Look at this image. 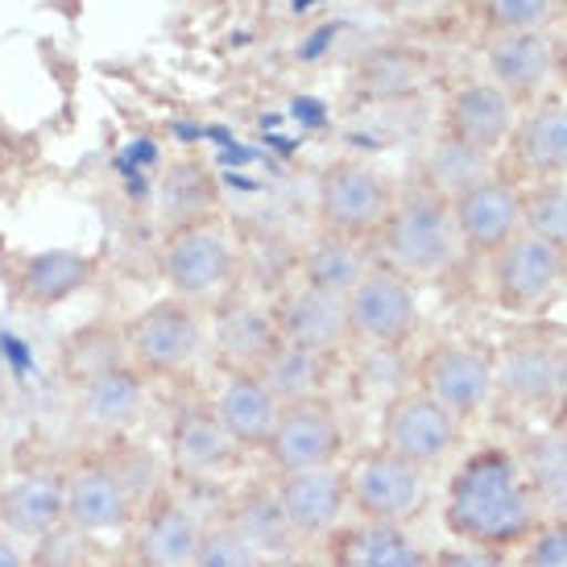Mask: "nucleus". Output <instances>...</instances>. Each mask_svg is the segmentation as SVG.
I'll list each match as a JSON object with an SVG mask.
<instances>
[{
	"mask_svg": "<svg viewBox=\"0 0 567 567\" xmlns=\"http://www.w3.org/2000/svg\"><path fill=\"white\" fill-rule=\"evenodd\" d=\"M66 526L80 538L125 535L142 505L166 485L158 460L128 435L104 440L63 464Z\"/></svg>",
	"mask_w": 567,
	"mask_h": 567,
	"instance_id": "1",
	"label": "nucleus"
},
{
	"mask_svg": "<svg viewBox=\"0 0 567 567\" xmlns=\"http://www.w3.org/2000/svg\"><path fill=\"white\" fill-rule=\"evenodd\" d=\"M443 522L468 547H485V551L509 547L530 535L538 522V502L518 460L502 447L464 460V468L447 485Z\"/></svg>",
	"mask_w": 567,
	"mask_h": 567,
	"instance_id": "2",
	"label": "nucleus"
},
{
	"mask_svg": "<svg viewBox=\"0 0 567 567\" xmlns=\"http://www.w3.org/2000/svg\"><path fill=\"white\" fill-rule=\"evenodd\" d=\"M373 249H378L381 266L398 269L410 282L443 278L468 252L460 240L452 199L431 190L426 183H414L398 195L385 224H381L378 240H373Z\"/></svg>",
	"mask_w": 567,
	"mask_h": 567,
	"instance_id": "3",
	"label": "nucleus"
},
{
	"mask_svg": "<svg viewBox=\"0 0 567 567\" xmlns=\"http://www.w3.org/2000/svg\"><path fill=\"white\" fill-rule=\"evenodd\" d=\"M158 269L174 299L190 307H216L228 295H237L240 240L228 233L220 216L174 228V233H162Z\"/></svg>",
	"mask_w": 567,
	"mask_h": 567,
	"instance_id": "4",
	"label": "nucleus"
},
{
	"mask_svg": "<svg viewBox=\"0 0 567 567\" xmlns=\"http://www.w3.org/2000/svg\"><path fill=\"white\" fill-rule=\"evenodd\" d=\"M121 344H125V361L145 381L178 378L204 357L207 319L199 307L166 295V299L150 302V307H142L137 316L128 319L121 328Z\"/></svg>",
	"mask_w": 567,
	"mask_h": 567,
	"instance_id": "5",
	"label": "nucleus"
},
{
	"mask_svg": "<svg viewBox=\"0 0 567 567\" xmlns=\"http://www.w3.org/2000/svg\"><path fill=\"white\" fill-rule=\"evenodd\" d=\"M394 199V187H390V178L378 166H369L361 158L331 162L316 178L319 233H336V237L373 245Z\"/></svg>",
	"mask_w": 567,
	"mask_h": 567,
	"instance_id": "6",
	"label": "nucleus"
},
{
	"mask_svg": "<svg viewBox=\"0 0 567 567\" xmlns=\"http://www.w3.org/2000/svg\"><path fill=\"white\" fill-rule=\"evenodd\" d=\"M567 278V252L522 228L497 252H488V286L493 302L514 316H530L559 295Z\"/></svg>",
	"mask_w": 567,
	"mask_h": 567,
	"instance_id": "7",
	"label": "nucleus"
},
{
	"mask_svg": "<svg viewBox=\"0 0 567 567\" xmlns=\"http://www.w3.org/2000/svg\"><path fill=\"white\" fill-rule=\"evenodd\" d=\"M344 476L348 505L361 514V522L406 526L426 502V468L385 452L381 443L352 460V468Z\"/></svg>",
	"mask_w": 567,
	"mask_h": 567,
	"instance_id": "8",
	"label": "nucleus"
},
{
	"mask_svg": "<svg viewBox=\"0 0 567 567\" xmlns=\"http://www.w3.org/2000/svg\"><path fill=\"white\" fill-rule=\"evenodd\" d=\"M207 522L199 509L162 485L125 530V567H190Z\"/></svg>",
	"mask_w": 567,
	"mask_h": 567,
	"instance_id": "9",
	"label": "nucleus"
},
{
	"mask_svg": "<svg viewBox=\"0 0 567 567\" xmlns=\"http://www.w3.org/2000/svg\"><path fill=\"white\" fill-rule=\"evenodd\" d=\"M0 530H9L30 551L47 547L66 530L63 464H25L0 476Z\"/></svg>",
	"mask_w": 567,
	"mask_h": 567,
	"instance_id": "10",
	"label": "nucleus"
},
{
	"mask_svg": "<svg viewBox=\"0 0 567 567\" xmlns=\"http://www.w3.org/2000/svg\"><path fill=\"white\" fill-rule=\"evenodd\" d=\"M352 344L364 348H402L419 331V295L414 282L390 266H373L361 286L344 299Z\"/></svg>",
	"mask_w": 567,
	"mask_h": 567,
	"instance_id": "11",
	"label": "nucleus"
},
{
	"mask_svg": "<svg viewBox=\"0 0 567 567\" xmlns=\"http://www.w3.org/2000/svg\"><path fill=\"white\" fill-rule=\"evenodd\" d=\"M166 460L171 473L187 485H207L216 476H228L237 468L245 452H240L233 435L224 431L216 410L207 398H183L171 410V426H166Z\"/></svg>",
	"mask_w": 567,
	"mask_h": 567,
	"instance_id": "12",
	"label": "nucleus"
},
{
	"mask_svg": "<svg viewBox=\"0 0 567 567\" xmlns=\"http://www.w3.org/2000/svg\"><path fill=\"white\" fill-rule=\"evenodd\" d=\"M261 452L274 464V476L328 468L344 452V423L328 398L286 402Z\"/></svg>",
	"mask_w": 567,
	"mask_h": 567,
	"instance_id": "13",
	"label": "nucleus"
},
{
	"mask_svg": "<svg viewBox=\"0 0 567 567\" xmlns=\"http://www.w3.org/2000/svg\"><path fill=\"white\" fill-rule=\"evenodd\" d=\"M419 390L452 419H473L493 398V352L473 340H443L419 361Z\"/></svg>",
	"mask_w": 567,
	"mask_h": 567,
	"instance_id": "14",
	"label": "nucleus"
},
{
	"mask_svg": "<svg viewBox=\"0 0 567 567\" xmlns=\"http://www.w3.org/2000/svg\"><path fill=\"white\" fill-rule=\"evenodd\" d=\"M460 443V419H452L447 410L426 398L423 390H406L394 394L381 410V447L394 456L431 468L456 452Z\"/></svg>",
	"mask_w": 567,
	"mask_h": 567,
	"instance_id": "15",
	"label": "nucleus"
},
{
	"mask_svg": "<svg viewBox=\"0 0 567 567\" xmlns=\"http://www.w3.org/2000/svg\"><path fill=\"white\" fill-rule=\"evenodd\" d=\"M518 116V104L493 80H468L452 87L443 104V137L468 145L485 158H497L514 137Z\"/></svg>",
	"mask_w": 567,
	"mask_h": 567,
	"instance_id": "16",
	"label": "nucleus"
},
{
	"mask_svg": "<svg viewBox=\"0 0 567 567\" xmlns=\"http://www.w3.org/2000/svg\"><path fill=\"white\" fill-rule=\"evenodd\" d=\"M274 323H278V340L295 348H307L316 357H340L352 344V331H348V307L344 299H336L328 290H316L307 282H290L269 299Z\"/></svg>",
	"mask_w": 567,
	"mask_h": 567,
	"instance_id": "17",
	"label": "nucleus"
},
{
	"mask_svg": "<svg viewBox=\"0 0 567 567\" xmlns=\"http://www.w3.org/2000/svg\"><path fill=\"white\" fill-rule=\"evenodd\" d=\"M207 311H212V319H207V348L216 352V361L228 373H257L261 361L278 344V323H274L269 302L228 295V299L207 307Z\"/></svg>",
	"mask_w": 567,
	"mask_h": 567,
	"instance_id": "18",
	"label": "nucleus"
},
{
	"mask_svg": "<svg viewBox=\"0 0 567 567\" xmlns=\"http://www.w3.org/2000/svg\"><path fill=\"white\" fill-rule=\"evenodd\" d=\"M460 240L468 252H497L509 237L522 233V187L509 174H485L481 183L452 199Z\"/></svg>",
	"mask_w": 567,
	"mask_h": 567,
	"instance_id": "19",
	"label": "nucleus"
},
{
	"mask_svg": "<svg viewBox=\"0 0 567 567\" xmlns=\"http://www.w3.org/2000/svg\"><path fill=\"white\" fill-rule=\"evenodd\" d=\"M145 385L150 381L128 361L104 364V369L75 381V419L104 440L128 435L145 410Z\"/></svg>",
	"mask_w": 567,
	"mask_h": 567,
	"instance_id": "20",
	"label": "nucleus"
},
{
	"mask_svg": "<svg viewBox=\"0 0 567 567\" xmlns=\"http://www.w3.org/2000/svg\"><path fill=\"white\" fill-rule=\"evenodd\" d=\"M274 493H278V505H282L299 543L302 538H328L352 509L348 505V476L336 464L274 476Z\"/></svg>",
	"mask_w": 567,
	"mask_h": 567,
	"instance_id": "21",
	"label": "nucleus"
},
{
	"mask_svg": "<svg viewBox=\"0 0 567 567\" xmlns=\"http://www.w3.org/2000/svg\"><path fill=\"white\" fill-rule=\"evenodd\" d=\"M564 361V348L547 340H514L502 352H493V394H505L526 410L559 406Z\"/></svg>",
	"mask_w": 567,
	"mask_h": 567,
	"instance_id": "22",
	"label": "nucleus"
},
{
	"mask_svg": "<svg viewBox=\"0 0 567 567\" xmlns=\"http://www.w3.org/2000/svg\"><path fill=\"white\" fill-rule=\"evenodd\" d=\"M485 80H493L514 104H535L555 80L551 33H488Z\"/></svg>",
	"mask_w": 567,
	"mask_h": 567,
	"instance_id": "23",
	"label": "nucleus"
},
{
	"mask_svg": "<svg viewBox=\"0 0 567 567\" xmlns=\"http://www.w3.org/2000/svg\"><path fill=\"white\" fill-rule=\"evenodd\" d=\"M514 162L530 174V183L567 174V95H538L518 116L514 128Z\"/></svg>",
	"mask_w": 567,
	"mask_h": 567,
	"instance_id": "24",
	"label": "nucleus"
},
{
	"mask_svg": "<svg viewBox=\"0 0 567 567\" xmlns=\"http://www.w3.org/2000/svg\"><path fill=\"white\" fill-rule=\"evenodd\" d=\"M207 402H212L216 419L224 423V431L233 435L240 452H261L278 414H282V402L274 398V390L257 373H228Z\"/></svg>",
	"mask_w": 567,
	"mask_h": 567,
	"instance_id": "25",
	"label": "nucleus"
},
{
	"mask_svg": "<svg viewBox=\"0 0 567 567\" xmlns=\"http://www.w3.org/2000/svg\"><path fill=\"white\" fill-rule=\"evenodd\" d=\"M95 278V261L75 249H42L30 252L13 278V295L30 311H50L59 302L75 299Z\"/></svg>",
	"mask_w": 567,
	"mask_h": 567,
	"instance_id": "26",
	"label": "nucleus"
},
{
	"mask_svg": "<svg viewBox=\"0 0 567 567\" xmlns=\"http://www.w3.org/2000/svg\"><path fill=\"white\" fill-rule=\"evenodd\" d=\"M154 212H158L162 233L220 216V183H216L212 166L204 158H195V154L174 158L158 178Z\"/></svg>",
	"mask_w": 567,
	"mask_h": 567,
	"instance_id": "27",
	"label": "nucleus"
},
{
	"mask_svg": "<svg viewBox=\"0 0 567 567\" xmlns=\"http://www.w3.org/2000/svg\"><path fill=\"white\" fill-rule=\"evenodd\" d=\"M373 266H378V257L364 240L319 233L316 240H307L299 249V278L295 282H307L316 290L336 295V299H348Z\"/></svg>",
	"mask_w": 567,
	"mask_h": 567,
	"instance_id": "28",
	"label": "nucleus"
},
{
	"mask_svg": "<svg viewBox=\"0 0 567 567\" xmlns=\"http://www.w3.org/2000/svg\"><path fill=\"white\" fill-rule=\"evenodd\" d=\"M224 522L237 530L245 543H249L252 551L261 555L266 564L274 559H286V555L299 547V535L290 530V522H286L282 505H278V493H274V481H261V485H249L240 488L237 497L228 502V514Z\"/></svg>",
	"mask_w": 567,
	"mask_h": 567,
	"instance_id": "29",
	"label": "nucleus"
},
{
	"mask_svg": "<svg viewBox=\"0 0 567 567\" xmlns=\"http://www.w3.org/2000/svg\"><path fill=\"white\" fill-rule=\"evenodd\" d=\"M328 567H431L423 547L406 535V526L390 522H357L336 535Z\"/></svg>",
	"mask_w": 567,
	"mask_h": 567,
	"instance_id": "30",
	"label": "nucleus"
},
{
	"mask_svg": "<svg viewBox=\"0 0 567 567\" xmlns=\"http://www.w3.org/2000/svg\"><path fill=\"white\" fill-rule=\"evenodd\" d=\"M257 378L266 381L278 402H307V398H323V385H328V357H316L307 348H295L278 340L274 352H269Z\"/></svg>",
	"mask_w": 567,
	"mask_h": 567,
	"instance_id": "31",
	"label": "nucleus"
},
{
	"mask_svg": "<svg viewBox=\"0 0 567 567\" xmlns=\"http://www.w3.org/2000/svg\"><path fill=\"white\" fill-rule=\"evenodd\" d=\"M526 485L535 493L543 509H551L555 518L567 522V435H543L530 443V456L522 464Z\"/></svg>",
	"mask_w": 567,
	"mask_h": 567,
	"instance_id": "32",
	"label": "nucleus"
},
{
	"mask_svg": "<svg viewBox=\"0 0 567 567\" xmlns=\"http://www.w3.org/2000/svg\"><path fill=\"white\" fill-rule=\"evenodd\" d=\"M485 154H476V150H468V145L452 142V137H440V145L431 150V158H426V187L440 190V195H447V199H456L460 190H468L473 183H481L488 171Z\"/></svg>",
	"mask_w": 567,
	"mask_h": 567,
	"instance_id": "33",
	"label": "nucleus"
},
{
	"mask_svg": "<svg viewBox=\"0 0 567 567\" xmlns=\"http://www.w3.org/2000/svg\"><path fill=\"white\" fill-rule=\"evenodd\" d=\"M522 228L567 252V174L530 183V190H522Z\"/></svg>",
	"mask_w": 567,
	"mask_h": 567,
	"instance_id": "34",
	"label": "nucleus"
},
{
	"mask_svg": "<svg viewBox=\"0 0 567 567\" xmlns=\"http://www.w3.org/2000/svg\"><path fill=\"white\" fill-rule=\"evenodd\" d=\"M564 0H476L485 33H551Z\"/></svg>",
	"mask_w": 567,
	"mask_h": 567,
	"instance_id": "35",
	"label": "nucleus"
},
{
	"mask_svg": "<svg viewBox=\"0 0 567 567\" xmlns=\"http://www.w3.org/2000/svg\"><path fill=\"white\" fill-rule=\"evenodd\" d=\"M190 567H266V559L252 551L228 522L216 518L204 526V538H199V551H195Z\"/></svg>",
	"mask_w": 567,
	"mask_h": 567,
	"instance_id": "36",
	"label": "nucleus"
},
{
	"mask_svg": "<svg viewBox=\"0 0 567 567\" xmlns=\"http://www.w3.org/2000/svg\"><path fill=\"white\" fill-rule=\"evenodd\" d=\"M526 567H567V522H551L543 535H535Z\"/></svg>",
	"mask_w": 567,
	"mask_h": 567,
	"instance_id": "37",
	"label": "nucleus"
},
{
	"mask_svg": "<svg viewBox=\"0 0 567 567\" xmlns=\"http://www.w3.org/2000/svg\"><path fill=\"white\" fill-rule=\"evenodd\" d=\"M431 567H509L497 551L485 547H460V551H443Z\"/></svg>",
	"mask_w": 567,
	"mask_h": 567,
	"instance_id": "38",
	"label": "nucleus"
},
{
	"mask_svg": "<svg viewBox=\"0 0 567 567\" xmlns=\"http://www.w3.org/2000/svg\"><path fill=\"white\" fill-rule=\"evenodd\" d=\"M0 567H33V555L25 543H17L9 530H0Z\"/></svg>",
	"mask_w": 567,
	"mask_h": 567,
	"instance_id": "39",
	"label": "nucleus"
},
{
	"mask_svg": "<svg viewBox=\"0 0 567 567\" xmlns=\"http://www.w3.org/2000/svg\"><path fill=\"white\" fill-rule=\"evenodd\" d=\"M555 80L567 87V30L564 38H555Z\"/></svg>",
	"mask_w": 567,
	"mask_h": 567,
	"instance_id": "40",
	"label": "nucleus"
},
{
	"mask_svg": "<svg viewBox=\"0 0 567 567\" xmlns=\"http://www.w3.org/2000/svg\"><path fill=\"white\" fill-rule=\"evenodd\" d=\"M559 410L567 414V361H564V385H559Z\"/></svg>",
	"mask_w": 567,
	"mask_h": 567,
	"instance_id": "41",
	"label": "nucleus"
},
{
	"mask_svg": "<svg viewBox=\"0 0 567 567\" xmlns=\"http://www.w3.org/2000/svg\"><path fill=\"white\" fill-rule=\"evenodd\" d=\"M71 567H104V564H71Z\"/></svg>",
	"mask_w": 567,
	"mask_h": 567,
	"instance_id": "42",
	"label": "nucleus"
},
{
	"mask_svg": "<svg viewBox=\"0 0 567 567\" xmlns=\"http://www.w3.org/2000/svg\"><path fill=\"white\" fill-rule=\"evenodd\" d=\"M0 476H4V473H0Z\"/></svg>",
	"mask_w": 567,
	"mask_h": 567,
	"instance_id": "43",
	"label": "nucleus"
}]
</instances>
